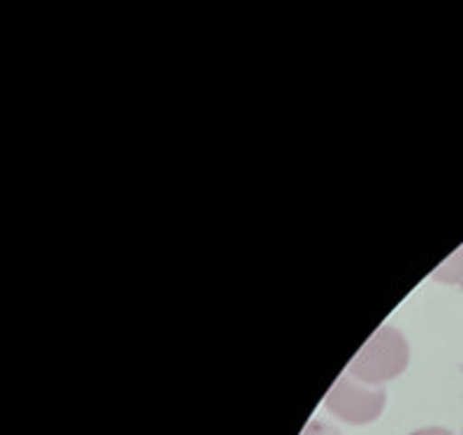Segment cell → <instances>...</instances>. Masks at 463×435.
I'll use <instances>...</instances> for the list:
<instances>
[{
    "label": "cell",
    "mask_w": 463,
    "mask_h": 435,
    "mask_svg": "<svg viewBox=\"0 0 463 435\" xmlns=\"http://www.w3.org/2000/svg\"><path fill=\"white\" fill-rule=\"evenodd\" d=\"M433 279L440 280V283H452V285H461L463 283V246L458 248L457 252L445 260L440 267L433 271Z\"/></svg>",
    "instance_id": "3"
},
{
    "label": "cell",
    "mask_w": 463,
    "mask_h": 435,
    "mask_svg": "<svg viewBox=\"0 0 463 435\" xmlns=\"http://www.w3.org/2000/svg\"><path fill=\"white\" fill-rule=\"evenodd\" d=\"M411 435H454L449 433L448 429H421V430H415V433Z\"/></svg>",
    "instance_id": "5"
},
{
    "label": "cell",
    "mask_w": 463,
    "mask_h": 435,
    "mask_svg": "<svg viewBox=\"0 0 463 435\" xmlns=\"http://www.w3.org/2000/svg\"><path fill=\"white\" fill-rule=\"evenodd\" d=\"M411 350L403 334L392 326H380L350 362L353 378L366 384H380L396 378L408 366Z\"/></svg>",
    "instance_id": "1"
},
{
    "label": "cell",
    "mask_w": 463,
    "mask_h": 435,
    "mask_svg": "<svg viewBox=\"0 0 463 435\" xmlns=\"http://www.w3.org/2000/svg\"><path fill=\"white\" fill-rule=\"evenodd\" d=\"M301 435H341V433H338V430L329 424H322V421H311V424L306 426L304 433Z\"/></svg>",
    "instance_id": "4"
},
{
    "label": "cell",
    "mask_w": 463,
    "mask_h": 435,
    "mask_svg": "<svg viewBox=\"0 0 463 435\" xmlns=\"http://www.w3.org/2000/svg\"><path fill=\"white\" fill-rule=\"evenodd\" d=\"M384 401L387 396L383 387H369L357 378H341L334 384L332 392L326 393L325 405L338 420L359 426L378 420L383 414Z\"/></svg>",
    "instance_id": "2"
}]
</instances>
